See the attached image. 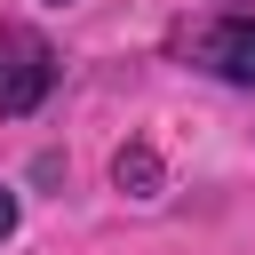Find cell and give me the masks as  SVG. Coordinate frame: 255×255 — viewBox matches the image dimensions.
<instances>
[{"mask_svg": "<svg viewBox=\"0 0 255 255\" xmlns=\"http://www.w3.org/2000/svg\"><path fill=\"white\" fill-rule=\"evenodd\" d=\"M8 231H16V191L0 183V239H8Z\"/></svg>", "mask_w": 255, "mask_h": 255, "instance_id": "4", "label": "cell"}, {"mask_svg": "<svg viewBox=\"0 0 255 255\" xmlns=\"http://www.w3.org/2000/svg\"><path fill=\"white\" fill-rule=\"evenodd\" d=\"M48 8H72V0H48Z\"/></svg>", "mask_w": 255, "mask_h": 255, "instance_id": "5", "label": "cell"}, {"mask_svg": "<svg viewBox=\"0 0 255 255\" xmlns=\"http://www.w3.org/2000/svg\"><path fill=\"white\" fill-rule=\"evenodd\" d=\"M112 183L128 191V199H159V183H167V167H159V151L135 135V143H120L112 151Z\"/></svg>", "mask_w": 255, "mask_h": 255, "instance_id": "3", "label": "cell"}, {"mask_svg": "<svg viewBox=\"0 0 255 255\" xmlns=\"http://www.w3.org/2000/svg\"><path fill=\"white\" fill-rule=\"evenodd\" d=\"M167 56L207 72V80H231V88H255V16L223 8V16H183L167 32Z\"/></svg>", "mask_w": 255, "mask_h": 255, "instance_id": "1", "label": "cell"}, {"mask_svg": "<svg viewBox=\"0 0 255 255\" xmlns=\"http://www.w3.org/2000/svg\"><path fill=\"white\" fill-rule=\"evenodd\" d=\"M56 88V48L32 24H0V120H32Z\"/></svg>", "mask_w": 255, "mask_h": 255, "instance_id": "2", "label": "cell"}]
</instances>
